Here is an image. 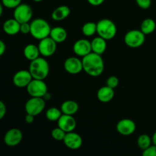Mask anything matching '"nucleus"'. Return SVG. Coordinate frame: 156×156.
Returning a JSON list of instances; mask_svg holds the SVG:
<instances>
[{"label":"nucleus","mask_w":156,"mask_h":156,"mask_svg":"<svg viewBox=\"0 0 156 156\" xmlns=\"http://www.w3.org/2000/svg\"><path fill=\"white\" fill-rule=\"evenodd\" d=\"M83 70L91 77H98L105 70V62L101 55L95 53H90L82 57Z\"/></svg>","instance_id":"obj_1"},{"label":"nucleus","mask_w":156,"mask_h":156,"mask_svg":"<svg viewBox=\"0 0 156 156\" xmlns=\"http://www.w3.org/2000/svg\"><path fill=\"white\" fill-rule=\"evenodd\" d=\"M28 70L33 79L44 80L50 73V65L45 57H38L30 61Z\"/></svg>","instance_id":"obj_2"},{"label":"nucleus","mask_w":156,"mask_h":156,"mask_svg":"<svg viewBox=\"0 0 156 156\" xmlns=\"http://www.w3.org/2000/svg\"><path fill=\"white\" fill-rule=\"evenodd\" d=\"M51 28L50 24L43 18H37L30 22V35L35 39L41 41L50 37Z\"/></svg>","instance_id":"obj_3"},{"label":"nucleus","mask_w":156,"mask_h":156,"mask_svg":"<svg viewBox=\"0 0 156 156\" xmlns=\"http://www.w3.org/2000/svg\"><path fill=\"white\" fill-rule=\"evenodd\" d=\"M117 32L115 23L108 18L100 20L97 23V34L98 36L110 41L114 38Z\"/></svg>","instance_id":"obj_4"},{"label":"nucleus","mask_w":156,"mask_h":156,"mask_svg":"<svg viewBox=\"0 0 156 156\" xmlns=\"http://www.w3.org/2000/svg\"><path fill=\"white\" fill-rule=\"evenodd\" d=\"M146 35L141 30H130L124 36V43L133 49L140 48L144 44Z\"/></svg>","instance_id":"obj_5"},{"label":"nucleus","mask_w":156,"mask_h":156,"mask_svg":"<svg viewBox=\"0 0 156 156\" xmlns=\"http://www.w3.org/2000/svg\"><path fill=\"white\" fill-rule=\"evenodd\" d=\"M46 108V101L44 98L30 97L24 105L26 114H30L34 116H37L44 111Z\"/></svg>","instance_id":"obj_6"},{"label":"nucleus","mask_w":156,"mask_h":156,"mask_svg":"<svg viewBox=\"0 0 156 156\" xmlns=\"http://www.w3.org/2000/svg\"><path fill=\"white\" fill-rule=\"evenodd\" d=\"M26 88L27 92L30 97L44 98L48 92L47 84L42 79H33Z\"/></svg>","instance_id":"obj_7"},{"label":"nucleus","mask_w":156,"mask_h":156,"mask_svg":"<svg viewBox=\"0 0 156 156\" xmlns=\"http://www.w3.org/2000/svg\"><path fill=\"white\" fill-rule=\"evenodd\" d=\"M13 16L14 18L21 24L30 22L33 17V10L28 4L21 3L18 7L14 9Z\"/></svg>","instance_id":"obj_8"},{"label":"nucleus","mask_w":156,"mask_h":156,"mask_svg":"<svg viewBox=\"0 0 156 156\" xmlns=\"http://www.w3.org/2000/svg\"><path fill=\"white\" fill-rule=\"evenodd\" d=\"M37 46L40 53L44 57L52 56L56 53V49H57V43L55 42L50 37H47L41 40Z\"/></svg>","instance_id":"obj_9"},{"label":"nucleus","mask_w":156,"mask_h":156,"mask_svg":"<svg viewBox=\"0 0 156 156\" xmlns=\"http://www.w3.org/2000/svg\"><path fill=\"white\" fill-rule=\"evenodd\" d=\"M23 133L18 128H12L5 133L4 136V143L9 147H15L18 146L22 141Z\"/></svg>","instance_id":"obj_10"},{"label":"nucleus","mask_w":156,"mask_h":156,"mask_svg":"<svg viewBox=\"0 0 156 156\" xmlns=\"http://www.w3.org/2000/svg\"><path fill=\"white\" fill-rule=\"evenodd\" d=\"M63 66L65 71L68 73L69 74H79L83 70L82 59H80L76 56H70L66 59Z\"/></svg>","instance_id":"obj_11"},{"label":"nucleus","mask_w":156,"mask_h":156,"mask_svg":"<svg viewBox=\"0 0 156 156\" xmlns=\"http://www.w3.org/2000/svg\"><path fill=\"white\" fill-rule=\"evenodd\" d=\"M117 131L122 136H130L135 133L136 125L133 120L129 118L119 120L116 126Z\"/></svg>","instance_id":"obj_12"},{"label":"nucleus","mask_w":156,"mask_h":156,"mask_svg":"<svg viewBox=\"0 0 156 156\" xmlns=\"http://www.w3.org/2000/svg\"><path fill=\"white\" fill-rule=\"evenodd\" d=\"M73 49L75 54L79 57H84L92 52L91 41L84 38L77 40L73 44Z\"/></svg>","instance_id":"obj_13"},{"label":"nucleus","mask_w":156,"mask_h":156,"mask_svg":"<svg viewBox=\"0 0 156 156\" xmlns=\"http://www.w3.org/2000/svg\"><path fill=\"white\" fill-rule=\"evenodd\" d=\"M32 79L33 77L29 70H20L14 75L12 82L18 88H27Z\"/></svg>","instance_id":"obj_14"},{"label":"nucleus","mask_w":156,"mask_h":156,"mask_svg":"<svg viewBox=\"0 0 156 156\" xmlns=\"http://www.w3.org/2000/svg\"><path fill=\"white\" fill-rule=\"evenodd\" d=\"M62 142L68 149H72V150H76L82 147L83 140L79 133L73 131V132L66 133Z\"/></svg>","instance_id":"obj_15"},{"label":"nucleus","mask_w":156,"mask_h":156,"mask_svg":"<svg viewBox=\"0 0 156 156\" xmlns=\"http://www.w3.org/2000/svg\"><path fill=\"white\" fill-rule=\"evenodd\" d=\"M57 126L66 133L73 132L76 129L77 123L73 115H67L62 114L57 121Z\"/></svg>","instance_id":"obj_16"},{"label":"nucleus","mask_w":156,"mask_h":156,"mask_svg":"<svg viewBox=\"0 0 156 156\" xmlns=\"http://www.w3.org/2000/svg\"><path fill=\"white\" fill-rule=\"evenodd\" d=\"M2 29L6 34L9 36H14L20 33L21 23L18 22L15 18H10L5 21Z\"/></svg>","instance_id":"obj_17"},{"label":"nucleus","mask_w":156,"mask_h":156,"mask_svg":"<svg viewBox=\"0 0 156 156\" xmlns=\"http://www.w3.org/2000/svg\"><path fill=\"white\" fill-rule=\"evenodd\" d=\"M114 94H115V91H114V88L106 85L105 86L101 87L98 90L97 98L99 101H101V103H108L113 100V98H114Z\"/></svg>","instance_id":"obj_18"},{"label":"nucleus","mask_w":156,"mask_h":156,"mask_svg":"<svg viewBox=\"0 0 156 156\" xmlns=\"http://www.w3.org/2000/svg\"><path fill=\"white\" fill-rule=\"evenodd\" d=\"M91 50H92L93 53H95L99 55H103L105 52L107 50V40L105 38L101 37L100 36H98L94 37L92 41H91Z\"/></svg>","instance_id":"obj_19"},{"label":"nucleus","mask_w":156,"mask_h":156,"mask_svg":"<svg viewBox=\"0 0 156 156\" xmlns=\"http://www.w3.org/2000/svg\"><path fill=\"white\" fill-rule=\"evenodd\" d=\"M50 37L57 44H61V43L65 42L66 40L67 39L68 34L64 27L56 26L51 28Z\"/></svg>","instance_id":"obj_20"},{"label":"nucleus","mask_w":156,"mask_h":156,"mask_svg":"<svg viewBox=\"0 0 156 156\" xmlns=\"http://www.w3.org/2000/svg\"><path fill=\"white\" fill-rule=\"evenodd\" d=\"M71 13L69 7L67 5H60L53 11L51 14V18L53 21H63L68 18Z\"/></svg>","instance_id":"obj_21"},{"label":"nucleus","mask_w":156,"mask_h":156,"mask_svg":"<svg viewBox=\"0 0 156 156\" xmlns=\"http://www.w3.org/2000/svg\"><path fill=\"white\" fill-rule=\"evenodd\" d=\"M60 109L62 114L74 116L79 110V105L76 101L73 100H67L62 102Z\"/></svg>","instance_id":"obj_22"},{"label":"nucleus","mask_w":156,"mask_h":156,"mask_svg":"<svg viewBox=\"0 0 156 156\" xmlns=\"http://www.w3.org/2000/svg\"><path fill=\"white\" fill-rule=\"evenodd\" d=\"M23 53H24V57L30 62L40 57V55H41L38 46L34 44H29L26 45L24 47Z\"/></svg>","instance_id":"obj_23"},{"label":"nucleus","mask_w":156,"mask_h":156,"mask_svg":"<svg viewBox=\"0 0 156 156\" xmlns=\"http://www.w3.org/2000/svg\"><path fill=\"white\" fill-rule=\"evenodd\" d=\"M156 23L152 18H146L140 25V30L146 35L151 34L155 30Z\"/></svg>","instance_id":"obj_24"},{"label":"nucleus","mask_w":156,"mask_h":156,"mask_svg":"<svg viewBox=\"0 0 156 156\" xmlns=\"http://www.w3.org/2000/svg\"><path fill=\"white\" fill-rule=\"evenodd\" d=\"M62 112L61 111V109H59L57 108H54V107H52V108H49L48 110L46 112V118L49 120V121L51 122H57L58 120L60 118V117L62 116Z\"/></svg>","instance_id":"obj_25"},{"label":"nucleus","mask_w":156,"mask_h":156,"mask_svg":"<svg viewBox=\"0 0 156 156\" xmlns=\"http://www.w3.org/2000/svg\"><path fill=\"white\" fill-rule=\"evenodd\" d=\"M82 32L84 36L92 37L97 33V23L94 22H87L83 24L82 27Z\"/></svg>","instance_id":"obj_26"},{"label":"nucleus","mask_w":156,"mask_h":156,"mask_svg":"<svg viewBox=\"0 0 156 156\" xmlns=\"http://www.w3.org/2000/svg\"><path fill=\"white\" fill-rule=\"evenodd\" d=\"M152 144V137L147 134H142L137 139V146L141 150H145Z\"/></svg>","instance_id":"obj_27"},{"label":"nucleus","mask_w":156,"mask_h":156,"mask_svg":"<svg viewBox=\"0 0 156 156\" xmlns=\"http://www.w3.org/2000/svg\"><path fill=\"white\" fill-rule=\"evenodd\" d=\"M66 133L63 129L57 126V127L54 128L52 130L51 136L53 140H56V141H63L64 138L66 136Z\"/></svg>","instance_id":"obj_28"},{"label":"nucleus","mask_w":156,"mask_h":156,"mask_svg":"<svg viewBox=\"0 0 156 156\" xmlns=\"http://www.w3.org/2000/svg\"><path fill=\"white\" fill-rule=\"evenodd\" d=\"M21 1L22 0H2V4L7 9H15L21 4Z\"/></svg>","instance_id":"obj_29"},{"label":"nucleus","mask_w":156,"mask_h":156,"mask_svg":"<svg viewBox=\"0 0 156 156\" xmlns=\"http://www.w3.org/2000/svg\"><path fill=\"white\" fill-rule=\"evenodd\" d=\"M106 85L108 86L111 87V88L115 89L119 85V79L117 76H111L110 77H108V79H107Z\"/></svg>","instance_id":"obj_30"},{"label":"nucleus","mask_w":156,"mask_h":156,"mask_svg":"<svg viewBox=\"0 0 156 156\" xmlns=\"http://www.w3.org/2000/svg\"><path fill=\"white\" fill-rule=\"evenodd\" d=\"M143 156H156V145L152 143L149 148L143 151Z\"/></svg>","instance_id":"obj_31"},{"label":"nucleus","mask_w":156,"mask_h":156,"mask_svg":"<svg viewBox=\"0 0 156 156\" xmlns=\"http://www.w3.org/2000/svg\"><path fill=\"white\" fill-rule=\"evenodd\" d=\"M137 5L143 9H148L152 5V0H136Z\"/></svg>","instance_id":"obj_32"},{"label":"nucleus","mask_w":156,"mask_h":156,"mask_svg":"<svg viewBox=\"0 0 156 156\" xmlns=\"http://www.w3.org/2000/svg\"><path fill=\"white\" fill-rule=\"evenodd\" d=\"M20 33L23 34H28L30 33V23L26 22L21 24V29Z\"/></svg>","instance_id":"obj_33"},{"label":"nucleus","mask_w":156,"mask_h":156,"mask_svg":"<svg viewBox=\"0 0 156 156\" xmlns=\"http://www.w3.org/2000/svg\"><path fill=\"white\" fill-rule=\"evenodd\" d=\"M7 112V108H6L5 104L3 101H0V120H2L6 115Z\"/></svg>","instance_id":"obj_34"},{"label":"nucleus","mask_w":156,"mask_h":156,"mask_svg":"<svg viewBox=\"0 0 156 156\" xmlns=\"http://www.w3.org/2000/svg\"><path fill=\"white\" fill-rule=\"evenodd\" d=\"M88 2L92 6H99L101 5L105 0H87Z\"/></svg>","instance_id":"obj_35"},{"label":"nucleus","mask_w":156,"mask_h":156,"mask_svg":"<svg viewBox=\"0 0 156 156\" xmlns=\"http://www.w3.org/2000/svg\"><path fill=\"white\" fill-rule=\"evenodd\" d=\"M34 117L35 116L32 115V114H26L25 117H24V120H25V122L27 123L30 124V123H32L34 121Z\"/></svg>","instance_id":"obj_36"},{"label":"nucleus","mask_w":156,"mask_h":156,"mask_svg":"<svg viewBox=\"0 0 156 156\" xmlns=\"http://www.w3.org/2000/svg\"><path fill=\"white\" fill-rule=\"evenodd\" d=\"M6 50V45L3 41H0V56H2Z\"/></svg>","instance_id":"obj_37"},{"label":"nucleus","mask_w":156,"mask_h":156,"mask_svg":"<svg viewBox=\"0 0 156 156\" xmlns=\"http://www.w3.org/2000/svg\"><path fill=\"white\" fill-rule=\"evenodd\" d=\"M152 143H153V144L156 145V131H155V133H154L153 135H152Z\"/></svg>","instance_id":"obj_38"},{"label":"nucleus","mask_w":156,"mask_h":156,"mask_svg":"<svg viewBox=\"0 0 156 156\" xmlns=\"http://www.w3.org/2000/svg\"><path fill=\"white\" fill-rule=\"evenodd\" d=\"M50 98H51V95H50V93L47 92V94H46L45 95H44V100L46 101V100H48V99H50Z\"/></svg>","instance_id":"obj_39"},{"label":"nucleus","mask_w":156,"mask_h":156,"mask_svg":"<svg viewBox=\"0 0 156 156\" xmlns=\"http://www.w3.org/2000/svg\"><path fill=\"white\" fill-rule=\"evenodd\" d=\"M33 2H42L43 0H32Z\"/></svg>","instance_id":"obj_40"}]
</instances>
